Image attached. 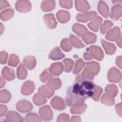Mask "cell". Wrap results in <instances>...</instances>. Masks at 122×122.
Listing matches in <instances>:
<instances>
[{"instance_id":"1","label":"cell","mask_w":122,"mask_h":122,"mask_svg":"<svg viewBox=\"0 0 122 122\" xmlns=\"http://www.w3.org/2000/svg\"><path fill=\"white\" fill-rule=\"evenodd\" d=\"M87 98L79 92L75 83L68 87L67 90L65 101L69 106L71 107L83 103Z\"/></svg>"},{"instance_id":"2","label":"cell","mask_w":122,"mask_h":122,"mask_svg":"<svg viewBox=\"0 0 122 122\" xmlns=\"http://www.w3.org/2000/svg\"><path fill=\"white\" fill-rule=\"evenodd\" d=\"M83 56L86 61L95 59L97 61H101L103 58L104 54L102 50L100 47L96 45H92L86 49Z\"/></svg>"},{"instance_id":"3","label":"cell","mask_w":122,"mask_h":122,"mask_svg":"<svg viewBox=\"0 0 122 122\" xmlns=\"http://www.w3.org/2000/svg\"><path fill=\"white\" fill-rule=\"evenodd\" d=\"M84 67V69L83 71L93 76L98 74L100 70V64L94 61L85 62Z\"/></svg>"},{"instance_id":"4","label":"cell","mask_w":122,"mask_h":122,"mask_svg":"<svg viewBox=\"0 0 122 122\" xmlns=\"http://www.w3.org/2000/svg\"><path fill=\"white\" fill-rule=\"evenodd\" d=\"M107 76L110 82L118 83L121 80L122 74L121 71L117 68L113 67L109 70Z\"/></svg>"},{"instance_id":"5","label":"cell","mask_w":122,"mask_h":122,"mask_svg":"<svg viewBox=\"0 0 122 122\" xmlns=\"http://www.w3.org/2000/svg\"><path fill=\"white\" fill-rule=\"evenodd\" d=\"M39 113L40 118L43 121H50L53 118L52 111L48 105L41 107L39 109Z\"/></svg>"},{"instance_id":"6","label":"cell","mask_w":122,"mask_h":122,"mask_svg":"<svg viewBox=\"0 0 122 122\" xmlns=\"http://www.w3.org/2000/svg\"><path fill=\"white\" fill-rule=\"evenodd\" d=\"M16 10L21 13L29 12L31 9V4L29 0H18L15 3Z\"/></svg>"},{"instance_id":"7","label":"cell","mask_w":122,"mask_h":122,"mask_svg":"<svg viewBox=\"0 0 122 122\" xmlns=\"http://www.w3.org/2000/svg\"><path fill=\"white\" fill-rule=\"evenodd\" d=\"M51 105L53 108L58 111H62L66 108L63 99L58 96H55L51 101Z\"/></svg>"},{"instance_id":"8","label":"cell","mask_w":122,"mask_h":122,"mask_svg":"<svg viewBox=\"0 0 122 122\" xmlns=\"http://www.w3.org/2000/svg\"><path fill=\"white\" fill-rule=\"evenodd\" d=\"M121 37V31L119 27L115 26L112 29L108 31L105 36V38L111 41H116Z\"/></svg>"},{"instance_id":"9","label":"cell","mask_w":122,"mask_h":122,"mask_svg":"<svg viewBox=\"0 0 122 122\" xmlns=\"http://www.w3.org/2000/svg\"><path fill=\"white\" fill-rule=\"evenodd\" d=\"M16 108L20 112L25 113L31 111L33 108V106L30 102L23 100L17 102Z\"/></svg>"},{"instance_id":"10","label":"cell","mask_w":122,"mask_h":122,"mask_svg":"<svg viewBox=\"0 0 122 122\" xmlns=\"http://www.w3.org/2000/svg\"><path fill=\"white\" fill-rule=\"evenodd\" d=\"M97 15V13L94 11L86 12L83 13H78L76 16V20L80 22H86L92 20Z\"/></svg>"},{"instance_id":"11","label":"cell","mask_w":122,"mask_h":122,"mask_svg":"<svg viewBox=\"0 0 122 122\" xmlns=\"http://www.w3.org/2000/svg\"><path fill=\"white\" fill-rule=\"evenodd\" d=\"M35 87V84L32 81H27L24 82L21 87V92L24 95H29L33 92Z\"/></svg>"},{"instance_id":"12","label":"cell","mask_w":122,"mask_h":122,"mask_svg":"<svg viewBox=\"0 0 122 122\" xmlns=\"http://www.w3.org/2000/svg\"><path fill=\"white\" fill-rule=\"evenodd\" d=\"M43 20L45 24L48 28L52 29L56 28L57 22L53 14L50 13L44 15Z\"/></svg>"},{"instance_id":"13","label":"cell","mask_w":122,"mask_h":122,"mask_svg":"<svg viewBox=\"0 0 122 122\" xmlns=\"http://www.w3.org/2000/svg\"><path fill=\"white\" fill-rule=\"evenodd\" d=\"M102 22V18L99 16H96L88 23V27L92 31L97 32L99 30Z\"/></svg>"},{"instance_id":"14","label":"cell","mask_w":122,"mask_h":122,"mask_svg":"<svg viewBox=\"0 0 122 122\" xmlns=\"http://www.w3.org/2000/svg\"><path fill=\"white\" fill-rule=\"evenodd\" d=\"M51 74L54 76H59L64 70L63 65L61 62H56L51 64L49 69Z\"/></svg>"},{"instance_id":"15","label":"cell","mask_w":122,"mask_h":122,"mask_svg":"<svg viewBox=\"0 0 122 122\" xmlns=\"http://www.w3.org/2000/svg\"><path fill=\"white\" fill-rule=\"evenodd\" d=\"M75 6L76 9L81 12H87L90 9V6L86 0H76L75 1Z\"/></svg>"},{"instance_id":"16","label":"cell","mask_w":122,"mask_h":122,"mask_svg":"<svg viewBox=\"0 0 122 122\" xmlns=\"http://www.w3.org/2000/svg\"><path fill=\"white\" fill-rule=\"evenodd\" d=\"M110 18L115 20H118L122 16V7L120 4H116L112 8Z\"/></svg>"},{"instance_id":"17","label":"cell","mask_w":122,"mask_h":122,"mask_svg":"<svg viewBox=\"0 0 122 122\" xmlns=\"http://www.w3.org/2000/svg\"><path fill=\"white\" fill-rule=\"evenodd\" d=\"M98 10L105 18H107L109 15V8L107 4L102 0L99 1L97 6Z\"/></svg>"},{"instance_id":"18","label":"cell","mask_w":122,"mask_h":122,"mask_svg":"<svg viewBox=\"0 0 122 122\" xmlns=\"http://www.w3.org/2000/svg\"><path fill=\"white\" fill-rule=\"evenodd\" d=\"M49 58L53 61L59 60L65 57V54L61 51L58 47H55L52 49L49 54Z\"/></svg>"},{"instance_id":"19","label":"cell","mask_w":122,"mask_h":122,"mask_svg":"<svg viewBox=\"0 0 122 122\" xmlns=\"http://www.w3.org/2000/svg\"><path fill=\"white\" fill-rule=\"evenodd\" d=\"M1 74L3 79L8 81L13 80L15 77L14 70L7 66L3 68L1 71Z\"/></svg>"},{"instance_id":"20","label":"cell","mask_w":122,"mask_h":122,"mask_svg":"<svg viewBox=\"0 0 122 122\" xmlns=\"http://www.w3.org/2000/svg\"><path fill=\"white\" fill-rule=\"evenodd\" d=\"M101 42L102 45L106 54L108 55H112L115 52L116 47L114 44L107 42L103 39L101 40Z\"/></svg>"},{"instance_id":"21","label":"cell","mask_w":122,"mask_h":122,"mask_svg":"<svg viewBox=\"0 0 122 122\" xmlns=\"http://www.w3.org/2000/svg\"><path fill=\"white\" fill-rule=\"evenodd\" d=\"M38 90L39 93L47 98H50L54 94V90L51 89L47 85L40 86Z\"/></svg>"},{"instance_id":"22","label":"cell","mask_w":122,"mask_h":122,"mask_svg":"<svg viewBox=\"0 0 122 122\" xmlns=\"http://www.w3.org/2000/svg\"><path fill=\"white\" fill-rule=\"evenodd\" d=\"M56 17L58 21L61 23L67 22L70 19V13L65 10H60L56 13Z\"/></svg>"},{"instance_id":"23","label":"cell","mask_w":122,"mask_h":122,"mask_svg":"<svg viewBox=\"0 0 122 122\" xmlns=\"http://www.w3.org/2000/svg\"><path fill=\"white\" fill-rule=\"evenodd\" d=\"M72 30L79 36L81 37L88 31L85 26L78 23L73 24L72 27Z\"/></svg>"},{"instance_id":"24","label":"cell","mask_w":122,"mask_h":122,"mask_svg":"<svg viewBox=\"0 0 122 122\" xmlns=\"http://www.w3.org/2000/svg\"><path fill=\"white\" fill-rule=\"evenodd\" d=\"M23 64L29 70L34 69L36 64V60L34 56H27L23 59Z\"/></svg>"},{"instance_id":"25","label":"cell","mask_w":122,"mask_h":122,"mask_svg":"<svg viewBox=\"0 0 122 122\" xmlns=\"http://www.w3.org/2000/svg\"><path fill=\"white\" fill-rule=\"evenodd\" d=\"M7 120L9 122H19L22 121L21 116L16 112L9 111L6 116Z\"/></svg>"},{"instance_id":"26","label":"cell","mask_w":122,"mask_h":122,"mask_svg":"<svg viewBox=\"0 0 122 122\" xmlns=\"http://www.w3.org/2000/svg\"><path fill=\"white\" fill-rule=\"evenodd\" d=\"M55 6L54 0H43L41 4V9L44 12L50 11L53 10Z\"/></svg>"},{"instance_id":"27","label":"cell","mask_w":122,"mask_h":122,"mask_svg":"<svg viewBox=\"0 0 122 122\" xmlns=\"http://www.w3.org/2000/svg\"><path fill=\"white\" fill-rule=\"evenodd\" d=\"M61 81L58 78H51L48 82L47 85L53 90L59 89L61 86Z\"/></svg>"},{"instance_id":"28","label":"cell","mask_w":122,"mask_h":122,"mask_svg":"<svg viewBox=\"0 0 122 122\" xmlns=\"http://www.w3.org/2000/svg\"><path fill=\"white\" fill-rule=\"evenodd\" d=\"M83 41L87 44L94 43L97 40V36L95 34L90 31H88L81 37Z\"/></svg>"},{"instance_id":"29","label":"cell","mask_w":122,"mask_h":122,"mask_svg":"<svg viewBox=\"0 0 122 122\" xmlns=\"http://www.w3.org/2000/svg\"><path fill=\"white\" fill-rule=\"evenodd\" d=\"M87 109V105L86 104L83 103L78 105L73 106L70 109V112L72 114H81L83 113Z\"/></svg>"},{"instance_id":"30","label":"cell","mask_w":122,"mask_h":122,"mask_svg":"<svg viewBox=\"0 0 122 122\" xmlns=\"http://www.w3.org/2000/svg\"><path fill=\"white\" fill-rule=\"evenodd\" d=\"M28 74L27 70L26 67L22 63H20L17 70V75L18 79L24 80L26 78Z\"/></svg>"},{"instance_id":"31","label":"cell","mask_w":122,"mask_h":122,"mask_svg":"<svg viewBox=\"0 0 122 122\" xmlns=\"http://www.w3.org/2000/svg\"><path fill=\"white\" fill-rule=\"evenodd\" d=\"M70 41L72 46L76 48H81L85 46L82 41L78 37L72 34L70 35Z\"/></svg>"},{"instance_id":"32","label":"cell","mask_w":122,"mask_h":122,"mask_svg":"<svg viewBox=\"0 0 122 122\" xmlns=\"http://www.w3.org/2000/svg\"><path fill=\"white\" fill-rule=\"evenodd\" d=\"M32 100L34 104L37 106H41L47 102L46 97L39 92L34 94Z\"/></svg>"},{"instance_id":"33","label":"cell","mask_w":122,"mask_h":122,"mask_svg":"<svg viewBox=\"0 0 122 122\" xmlns=\"http://www.w3.org/2000/svg\"><path fill=\"white\" fill-rule=\"evenodd\" d=\"M13 15L14 10L12 9H7L0 12V17L2 20L6 21L12 18Z\"/></svg>"},{"instance_id":"34","label":"cell","mask_w":122,"mask_h":122,"mask_svg":"<svg viewBox=\"0 0 122 122\" xmlns=\"http://www.w3.org/2000/svg\"><path fill=\"white\" fill-rule=\"evenodd\" d=\"M101 102L102 103L108 105L112 106L114 104V99L113 97L105 93H104L101 99Z\"/></svg>"},{"instance_id":"35","label":"cell","mask_w":122,"mask_h":122,"mask_svg":"<svg viewBox=\"0 0 122 122\" xmlns=\"http://www.w3.org/2000/svg\"><path fill=\"white\" fill-rule=\"evenodd\" d=\"M105 91L108 94L114 97H115L118 93V88L114 84H108L105 88Z\"/></svg>"},{"instance_id":"36","label":"cell","mask_w":122,"mask_h":122,"mask_svg":"<svg viewBox=\"0 0 122 122\" xmlns=\"http://www.w3.org/2000/svg\"><path fill=\"white\" fill-rule=\"evenodd\" d=\"M11 95L10 92L6 89L0 92V102L1 103H7L10 100Z\"/></svg>"},{"instance_id":"37","label":"cell","mask_w":122,"mask_h":122,"mask_svg":"<svg viewBox=\"0 0 122 122\" xmlns=\"http://www.w3.org/2000/svg\"><path fill=\"white\" fill-rule=\"evenodd\" d=\"M60 46L62 50L65 51H70L72 49V46L68 38H64L61 41Z\"/></svg>"},{"instance_id":"38","label":"cell","mask_w":122,"mask_h":122,"mask_svg":"<svg viewBox=\"0 0 122 122\" xmlns=\"http://www.w3.org/2000/svg\"><path fill=\"white\" fill-rule=\"evenodd\" d=\"M52 74L50 71L49 69H46L41 74L40 76V79L41 82L44 83L47 81H49L52 78Z\"/></svg>"},{"instance_id":"39","label":"cell","mask_w":122,"mask_h":122,"mask_svg":"<svg viewBox=\"0 0 122 122\" xmlns=\"http://www.w3.org/2000/svg\"><path fill=\"white\" fill-rule=\"evenodd\" d=\"M63 68L64 71L66 72H70L73 68V61L71 59L66 58L63 60Z\"/></svg>"},{"instance_id":"40","label":"cell","mask_w":122,"mask_h":122,"mask_svg":"<svg viewBox=\"0 0 122 122\" xmlns=\"http://www.w3.org/2000/svg\"><path fill=\"white\" fill-rule=\"evenodd\" d=\"M103 92L102 88L98 85H95L93 89V95L92 97V99L95 101H98L100 97Z\"/></svg>"},{"instance_id":"41","label":"cell","mask_w":122,"mask_h":122,"mask_svg":"<svg viewBox=\"0 0 122 122\" xmlns=\"http://www.w3.org/2000/svg\"><path fill=\"white\" fill-rule=\"evenodd\" d=\"M84 63H85L82 59H79L77 60L75 62L74 68L73 71V73L75 74L79 73L84 67Z\"/></svg>"},{"instance_id":"42","label":"cell","mask_w":122,"mask_h":122,"mask_svg":"<svg viewBox=\"0 0 122 122\" xmlns=\"http://www.w3.org/2000/svg\"><path fill=\"white\" fill-rule=\"evenodd\" d=\"M113 25V23L110 20H105L103 24L101 25V32L102 34H104L109 30L112 28Z\"/></svg>"},{"instance_id":"43","label":"cell","mask_w":122,"mask_h":122,"mask_svg":"<svg viewBox=\"0 0 122 122\" xmlns=\"http://www.w3.org/2000/svg\"><path fill=\"white\" fill-rule=\"evenodd\" d=\"M20 62V59L17 55L15 54H12L10 55L8 64L9 66L16 67Z\"/></svg>"},{"instance_id":"44","label":"cell","mask_w":122,"mask_h":122,"mask_svg":"<svg viewBox=\"0 0 122 122\" xmlns=\"http://www.w3.org/2000/svg\"><path fill=\"white\" fill-rule=\"evenodd\" d=\"M26 121L28 122H41L40 118L37 114L35 113H29L25 116Z\"/></svg>"},{"instance_id":"45","label":"cell","mask_w":122,"mask_h":122,"mask_svg":"<svg viewBox=\"0 0 122 122\" xmlns=\"http://www.w3.org/2000/svg\"><path fill=\"white\" fill-rule=\"evenodd\" d=\"M60 5L63 8L70 9L72 7V1L71 0H61L59 1Z\"/></svg>"},{"instance_id":"46","label":"cell","mask_w":122,"mask_h":122,"mask_svg":"<svg viewBox=\"0 0 122 122\" xmlns=\"http://www.w3.org/2000/svg\"><path fill=\"white\" fill-rule=\"evenodd\" d=\"M8 53L5 51H2L0 53V62L2 64H5L7 61Z\"/></svg>"},{"instance_id":"47","label":"cell","mask_w":122,"mask_h":122,"mask_svg":"<svg viewBox=\"0 0 122 122\" xmlns=\"http://www.w3.org/2000/svg\"><path fill=\"white\" fill-rule=\"evenodd\" d=\"M69 118H70V116L68 114L63 113L58 116V117L57 118V121L59 122H69V121H70Z\"/></svg>"},{"instance_id":"48","label":"cell","mask_w":122,"mask_h":122,"mask_svg":"<svg viewBox=\"0 0 122 122\" xmlns=\"http://www.w3.org/2000/svg\"><path fill=\"white\" fill-rule=\"evenodd\" d=\"M8 109L5 105L0 104V116H2L6 114L7 112Z\"/></svg>"},{"instance_id":"49","label":"cell","mask_w":122,"mask_h":122,"mask_svg":"<svg viewBox=\"0 0 122 122\" xmlns=\"http://www.w3.org/2000/svg\"><path fill=\"white\" fill-rule=\"evenodd\" d=\"M10 5L9 3L4 0H0V9L2 10L3 8H6V7H10Z\"/></svg>"},{"instance_id":"50","label":"cell","mask_w":122,"mask_h":122,"mask_svg":"<svg viewBox=\"0 0 122 122\" xmlns=\"http://www.w3.org/2000/svg\"><path fill=\"white\" fill-rule=\"evenodd\" d=\"M116 111L120 117H122V102H120L115 106Z\"/></svg>"},{"instance_id":"51","label":"cell","mask_w":122,"mask_h":122,"mask_svg":"<svg viewBox=\"0 0 122 122\" xmlns=\"http://www.w3.org/2000/svg\"><path fill=\"white\" fill-rule=\"evenodd\" d=\"M122 56H118L116 59V64L120 69H122Z\"/></svg>"},{"instance_id":"52","label":"cell","mask_w":122,"mask_h":122,"mask_svg":"<svg viewBox=\"0 0 122 122\" xmlns=\"http://www.w3.org/2000/svg\"><path fill=\"white\" fill-rule=\"evenodd\" d=\"M71 122H81V119L79 116H73L71 118V120H70Z\"/></svg>"},{"instance_id":"53","label":"cell","mask_w":122,"mask_h":122,"mask_svg":"<svg viewBox=\"0 0 122 122\" xmlns=\"http://www.w3.org/2000/svg\"><path fill=\"white\" fill-rule=\"evenodd\" d=\"M5 84V81H4V80L2 79V78L0 77V88H2L3 86H4Z\"/></svg>"},{"instance_id":"54","label":"cell","mask_w":122,"mask_h":122,"mask_svg":"<svg viewBox=\"0 0 122 122\" xmlns=\"http://www.w3.org/2000/svg\"><path fill=\"white\" fill-rule=\"evenodd\" d=\"M116 42L117 43V44L119 46V47L121 48V47H122V37H121L119 39H118Z\"/></svg>"},{"instance_id":"55","label":"cell","mask_w":122,"mask_h":122,"mask_svg":"<svg viewBox=\"0 0 122 122\" xmlns=\"http://www.w3.org/2000/svg\"><path fill=\"white\" fill-rule=\"evenodd\" d=\"M4 27L3 25V24H2L1 22H0V34L1 35L3 33V32H4Z\"/></svg>"}]
</instances>
